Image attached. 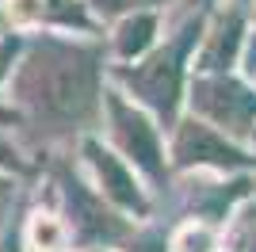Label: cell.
Segmentation results:
<instances>
[{"instance_id":"6da1fadb","label":"cell","mask_w":256,"mask_h":252,"mask_svg":"<svg viewBox=\"0 0 256 252\" xmlns=\"http://www.w3.org/2000/svg\"><path fill=\"white\" fill-rule=\"evenodd\" d=\"M16 96L46 122H84L96 111L100 58L88 46L42 42L27 54L16 76Z\"/></svg>"},{"instance_id":"7a4b0ae2","label":"cell","mask_w":256,"mask_h":252,"mask_svg":"<svg viewBox=\"0 0 256 252\" xmlns=\"http://www.w3.org/2000/svg\"><path fill=\"white\" fill-rule=\"evenodd\" d=\"M195 34H199V23L184 27L180 38L168 42L164 50H157L150 62L134 65V69H118V80L126 84V88H134V96L146 100V104L164 118L176 115L180 88H184V54H188V46L195 42Z\"/></svg>"},{"instance_id":"3957f363","label":"cell","mask_w":256,"mask_h":252,"mask_svg":"<svg viewBox=\"0 0 256 252\" xmlns=\"http://www.w3.org/2000/svg\"><path fill=\"white\" fill-rule=\"evenodd\" d=\"M192 104L199 115L214 118L218 126L234 130V134L252 130V122H256V92H248L245 84L230 80V76H203V80H195Z\"/></svg>"},{"instance_id":"277c9868","label":"cell","mask_w":256,"mask_h":252,"mask_svg":"<svg viewBox=\"0 0 256 252\" xmlns=\"http://www.w3.org/2000/svg\"><path fill=\"white\" fill-rule=\"evenodd\" d=\"M107 111H111V130H115V142L122 146V153H126L146 176L160 180V176H164L160 142H157V130L146 122V115H138L134 107H126L118 96L107 100Z\"/></svg>"},{"instance_id":"5b68a950","label":"cell","mask_w":256,"mask_h":252,"mask_svg":"<svg viewBox=\"0 0 256 252\" xmlns=\"http://www.w3.org/2000/svg\"><path fill=\"white\" fill-rule=\"evenodd\" d=\"M176 160L180 164H218V168H237L248 164V157L241 149H234L226 138H218L210 126L203 122H184L176 134Z\"/></svg>"},{"instance_id":"8992f818","label":"cell","mask_w":256,"mask_h":252,"mask_svg":"<svg viewBox=\"0 0 256 252\" xmlns=\"http://www.w3.org/2000/svg\"><path fill=\"white\" fill-rule=\"evenodd\" d=\"M84 153H88V160H92V168H96V176H100V184H104V195H107V199L142 214V210H146V199H142L134 176L122 168V160L111 157L100 142H84Z\"/></svg>"},{"instance_id":"52a82bcc","label":"cell","mask_w":256,"mask_h":252,"mask_svg":"<svg viewBox=\"0 0 256 252\" xmlns=\"http://www.w3.org/2000/svg\"><path fill=\"white\" fill-rule=\"evenodd\" d=\"M65 199H69V210H73L76 226H80V237H88V241H111V237L122 233V222L111 210H104V202L92 199L76 180H65Z\"/></svg>"},{"instance_id":"ba28073f","label":"cell","mask_w":256,"mask_h":252,"mask_svg":"<svg viewBox=\"0 0 256 252\" xmlns=\"http://www.w3.org/2000/svg\"><path fill=\"white\" fill-rule=\"evenodd\" d=\"M237 38H241V20H237V16L218 23L210 46L203 50V69H222V65H230V58H234V50H237Z\"/></svg>"},{"instance_id":"9c48e42d","label":"cell","mask_w":256,"mask_h":252,"mask_svg":"<svg viewBox=\"0 0 256 252\" xmlns=\"http://www.w3.org/2000/svg\"><path fill=\"white\" fill-rule=\"evenodd\" d=\"M153 31H157V20H153L150 12H142V16H130L122 27H118L115 34V46L122 58H134V54H142L146 46L153 42Z\"/></svg>"},{"instance_id":"30bf717a","label":"cell","mask_w":256,"mask_h":252,"mask_svg":"<svg viewBox=\"0 0 256 252\" xmlns=\"http://www.w3.org/2000/svg\"><path fill=\"white\" fill-rule=\"evenodd\" d=\"M31 237H34V244H38V248H62V226H58V222L54 218H42V214H38V218H34V230H31Z\"/></svg>"},{"instance_id":"8fae6325","label":"cell","mask_w":256,"mask_h":252,"mask_svg":"<svg viewBox=\"0 0 256 252\" xmlns=\"http://www.w3.org/2000/svg\"><path fill=\"white\" fill-rule=\"evenodd\" d=\"M176 248L180 252H210L214 248V237L199 226V230H184L180 233V241H176Z\"/></svg>"},{"instance_id":"7c38bea8","label":"cell","mask_w":256,"mask_h":252,"mask_svg":"<svg viewBox=\"0 0 256 252\" xmlns=\"http://www.w3.org/2000/svg\"><path fill=\"white\" fill-rule=\"evenodd\" d=\"M8 12L16 16V20H38L46 12V0H12Z\"/></svg>"},{"instance_id":"4fadbf2b","label":"cell","mask_w":256,"mask_h":252,"mask_svg":"<svg viewBox=\"0 0 256 252\" xmlns=\"http://www.w3.org/2000/svg\"><path fill=\"white\" fill-rule=\"evenodd\" d=\"M130 252H164V237L160 233H142V237H134Z\"/></svg>"},{"instance_id":"5bb4252c","label":"cell","mask_w":256,"mask_h":252,"mask_svg":"<svg viewBox=\"0 0 256 252\" xmlns=\"http://www.w3.org/2000/svg\"><path fill=\"white\" fill-rule=\"evenodd\" d=\"M0 168H12V172H23V160H20V153H16V149L12 146H4V142H0Z\"/></svg>"},{"instance_id":"9a60e30c","label":"cell","mask_w":256,"mask_h":252,"mask_svg":"<svg viewBox=\"0 0 256 252\" xmlns=\"http://www.w3.org/2000/svg\"><path fill=\"white\" fill-rule=\"evenodd\" d=\"M104 12H118V8H138V4H157V0H96Z\"/></svg>"},{"instance_id":"2e32d148","label":"cell","mask_w":256,"mask_h":252,"mask_svg":"<svg viewBox=\"0 0 256 252\" xmlns=\"http://www.w3.org/2000/svg\"><path fill=\"white\" fill-rule=\"evenodd\" d=\"M8 54H12V46H0V76H4V65H8Z\"/></svg>"},{"instance_id":"e0dca14e","label":"cell","mask_w":256,"mask_h":252,"mask_svg":"<svg viewBox=\"0 0 256 252\" xmlns=\"http://www.w3.org/2000/svg\"><path fill=\"white\" fill-rule=\"evenodd\" d=\"M4 202H8V184L0 180V210H4Z\"/></svg>"},{"instance_id":"ac0fdd59","label":"cell","mask_w":256,"mask_h":252,"mask_svg":"<svg viewBox=\"0 0 256 252\" xmlns=\"http://www.w3.org/2000/svg\"><path fill=\"white\" fill-rule=\"evenodd\" d=\"M4 252H20V244H16V241H8V244H4Z\"/></svg>"}]
</instances>
